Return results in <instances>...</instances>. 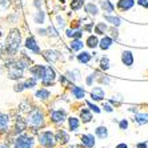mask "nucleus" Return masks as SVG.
Segmentation results:
<instances>
[{"label":"nucleus","mask_w":148,"mask_h":148,"mask_svg":"<svg viewBox=\"0 0 148 148\" xmlns=\"http://www.w3.org/2000/svg\"><path fill=\"white\" fill-rule=\"evenodd\" d=\"M20 43H21L20 31L16 29V28L11 29L7 36V41H5V52H7V55L14 56L17 52L19 47H20Z\"/></svg>","instance_id":"nucleus-1"},{"label":"nucleus","mask_w":148,"mask_h":148,"mask_svg":"<svg viewBox=\"0 0 148 148\" xmlns=\"http://www.w3.org/2000/svg\"><path fill=\"white\" fill-rule=\"evenodd\" d=\"M27 123L29 124V125H34V127H40V125H43V123H44V115H43V112H41L40 110H38V108L32 110L27 119Z\"/></svg>","instance_id":"nucleus-2"},{"label":"nucleus","mask_w":148,"mask_h":148,"mask_svg":"<svg viewBox=\"0 0 148 148\" xmlns=\"http://www.w3.org/2000/svg\"><path fill=\"white\" fill-rule=\"evenodd\" d=\"M39 143L44 148H52L56 143V138H55V135L49 131L41 132V134L39 135Z\"/></svg>","instance_id":"nucleus-3"},{"label":"nucleus","mask_w":148,"mask_h":148,"mask_svg":"<svg viewBox=\"0 0 148 148\" xmlns=\"http://www.w3.org/2000/svg\"><path fill=\"white\" fill-rule=\"evenodd\" d=\"M7 68H8V77H10V79L17 80L23 76V68L17 64V62L7 63Z\"/></svg>","instance_id":"nucleus-4"},{"label":"nucleus","mask_w":148,"mask_h":148,"mask_svg":"<svg viewBox=\"0 0 148 148\" xmlns=\"http://www.w3.org/2000/svg\"><path fill=\"white\" fill-rule=\"evenodd\" d=\"M34 145V139L27 135H20L15 141L14 148H32Z\"/></svg>","instance_id":"nucleus-5"},{"label":"nucleus","mask_w":148,"mask_h":148,"mask_svg":"<svg viewBox=\"0 0 148 148\" xmlns=\"http://www.w3.org/2000/svg\"><path fill=\"white\" fill-rule=\"evenodd\" d=\"M29 72L34 75V77H36V79H44L45 76V67L43 66H35L32 67V68H29Z\"/></svg>","instance_id":"nucleus-6"},{"label":"nucleus","mask_w":148,"mask_h":148,"mask_svg":"<svg viewBox=\"0 0 148 148\" xmlns=\"http://www.w3.org/2000/svg\"><path fill=\"white\" fill-rule=\"evenodd\" d=\"M51 119L53 123H63L66 120V112L62 110H58V111H52L51 114Z\"/></svg>","instance_id":"nucleus-7"},{"label":"nucleus","mask_w":148,"mask_h":148,"mask_svg":"<svg viewBox=\"0 0 148 148\" xmlns=\"http://www.w3.org/2000/svg\"><path fill=\"white\" fill-rule=\"evenodd\" d=\"M43 56L45 58V60H48V62H51V63L56 62V60L60 58L58 51H51V49H47V51L43 52Z\"/></svg>","instance_id":"nucleus-8"},{"label":"nucleus","mask_w":148,"mask_h":148,"mask_svg":"<svg viewBox=\"0 0 148 148\" xmlns=\"http://www.w3.org/2000/svg\"><path fill=\"white\" fill-rule=\"evenodd\" d=\"M25 47H27L29 51L35 52V53H39L40 52V48L38 47V44H36V41H35V39L32 38V36H29V38L25 40Z\"/></svg>","instance_id":"nucleus-9"},{"label":"nucleus","mask_w":148,"mask_h":148,"mask_svg":"<svg viewBox=\"0 0 148 148\" xmlns=\"http://www.w3.org/2000/svg\"><path fill=\"white\" fill-rule=\"evenodd\" d=\"M121 62H123V64H125V66L131 67L132 64H134V55H132V52L124 51L123 55H121Z\"/></svg>","instance_id":"nucleus-10"},{"label":"nucleus","mask_w":148,"mask_h":148,"mask_svg":"<svg viewBox=\"0 0 148 148\" xmlns=\"http://www.w3.org/2000/svg\"><path fill=\"white\" fill-rule=\"evenodd\" d=\"M27 128V121H24L21 117H17L16 119V123H15V132L16 134H20L23 132Z\"/></svg>","instance_id":"nucleus-11"},{"label":"nucleus","mask_w":148,"mask_h":148,"mask_svg":"<svg viewBox=\"0 0 148 148\" xmlns=\"http://www.w3.org/2000/svg\"><path fill=\"white\" fill-rule=\"evenodd\" d=\"M135 1L134 0H119V3H117V7L120 8L121 11H127L130 8L134 7Z\"/></svg>","instance_id":"nucleus-12"},{"label":"nucleus","mask_w":148,"mask_h":148,"mask_svg":"<svg viewBox=\"0 0 148 148\" xmlns=\"http://www.w3.org/2000/svg\"><path fill=\"white\" fill-rule=\"evenodd\" d=\"M82 143L86 145V147L91 148V147L95 145V139H93L92 135H83L82 136Z\"/></svg>","instance_id":"nucleus-13"},{"label":"nucleus","mask_w":148,"mask_h":148,"mask_svg":"<svg viewBox=\"0 0 148 148\" xmlns=\"http://www.w3.org/2000/svg\"><path fill=\"white\" fill-rule=\"evenodd\" d=\"M55 138H56V140H59L62 144H66V143H68V140H69L68 134H67L66 131H63V130L58 131V134H56Z\"/></svg>","instance_id":"nucleus-14"},{"label":"nucleus","mask_w":148,"mask_h":148,"mask_svg":"<svg viewBox=\"0 0 148 148\" xmlns=\"http://www.w3.org/2000/svg\"><path fill=\"white\" fill-rule=\"evenodd\" d=\"M8 124H10V116L0 112V130H1V131H5L8 127Z\"/></svg>","instance_id":"nucleus-15"},{"label":"nucleus","mask_w":148,"mask_h":148,"mask_svg":"<svg viewBox=\"0 0 148 148\" xmlns=\"http://www.w3.org/2000/svg\"><path fill=\"white\" fill-rule=\"evenodd\" d=\"M135 123L140 124V125H144V124L148 123V114H138L135 116Z\"/></svg>","instance_id":"nucleus-16"},{"label":"nucleus","mask_w":148,"mask_h":148,"mask_svg":"<svg viewBox=\"0 0 148 148\" xmlns=\"http://www.w3.org/2000/svg\"><path fill=\"white\" fill-rule=\"evenodd\" d=\"M91 96H92L93 100H101L104 97V91L100 88V87H97V88H93L92 93H91Z\"/></svg>","instance_id":"nucleus-17"},{"label":"nucleus","mask_w":148,"mask_h":148,"mask_svg":"<svg viewBox=\"0 0 148 148\" xmlns=\"http://www.w3.org/2000/svg\"><path fill=\"white\" fill-rule=\"evenodd\" d=\"M80 117H82L83 123H88V121H91V119H92V115H91V112L88 110H82Z\"/></svg>","instance_id":"nucleus-18"},{"label":"nucleus","mask_w":148,"mask_h":148,"mask_svg":"<svg viewBox=\"0 0 148 148\" xmlns=\"http://www.w3.org/2000/svg\"><path fill=\"white\" fill-rule=\"evenodd\" d=\"M72 93H73V96L76 97V99H83L84 97V90L83 88H80V87H73L72 88Z\"/></svg>","instance_id":"nucleus-19"},{"label":"nucleus","mask_w":148,"mask_h":148,"mask_svg":"<svg viewBox=\"0 0 148 148\" xmlns=\"http://www.w3.org/2000/svg\"><path fill=\"white\" fill-rule=\"evenodd\" d=\"M111 44H112V39L106 36V38L101 39V41H100V48L101 49H108L111 47Z\"/></svg>","instance_id":"nucleus-20"},{"label":"nucleus","mask_w":148,"mask_h":148,"mask_svg":"<svg viewBox=\"0 0 148 148\" xmlns=\"http://www.w3.org/2000/svg\"><path fill=\"white\" fill-rule=\"evenodd\" d=\"M96 135L99 136L100 139H106V138L108 136V131H107V128L103 127V125H101V127H97V128H96Z\"/></svg>","instance_id":"nucleus-21"},{"label":"nucleus","mask_w":148,"mask_h":148,"mask_svg":"<svg viewBox=\"0 0 148 148\" xmlns=\"http://www.w3.org/2000/svg\"><path fill=\"white\" fill-rule=\"evenodd\" d=\"M36 97H39V99H43V100L48 99V97H49V91L44 90V88H41V90H39L38 92H36Z\"/></svg>","instance_id":"nucleus-22"},{"label":"nucleus","mask_w":148,"mask_h":148,"mask_svg":"<svg viewBox=\"0 0 148 148\" xmlns=\"http://www.w3.org/2000/svg\"><path fill=\"white\" fill-rule=\"evenodd\" d=\"M71 48H72L73 51H79V49H82L83 48V41L79 40V39L72 40V43H71Z\"/></svg>","instance_id":"nucleus-23"},{"label":"nucleus","mask_w":148,"mask_h":148,"mask_svg":"<svg viewBox=\"0 0 148 148\" xmlns=\"http://www.w3.org/2000/svg\"><path fill=\"white\" fill-rule=\"evenodd\" d=\"M68 124H69L71 131H76V130L79 128V120H77L76 117H71V119L68 120Z\"/></svg>","instance_id":"nucleus-24"},{"label":"nucleus","mask_w":148,"mask_h":148,"mask_svg":"<svg viewBox=\"0 0 148 148\" xmlns=\"http://www.w3.org/2000/svg\"><path fill=\"white\" fill-rule=\"evenodd\" d=\"M86 11L88 12V14H91V15H97V12H99L97 7L95 5V4H92V3L87 4V5H86Z\"/></svg>","instance_id":"nucleus-25"},{"label":"nucleus","mask_w":148,"mask_h":148,"mask_svg":"<svg viewBox=\"0 0 148 148\" xmlns=\"http://www.w3.org/2000/svg\"><path fill=\"white\" fill-rule=\"evenodd\" d=\"M97 44H99V40H97L96 36H90V38L87 39V45L91 47V48H95Z\"/></svg>","instance_id":"nucleus-26"},{"label":"nucleus","mask_w":148,"mask_h":148,"mask_svg":"<svg viewBox=\"0 0 148 148\" xmlns=\"http://www.w3.org/2000/svg\"><path fill=\"white\" fill-rule=\"evenodd\" d=\"M77 59H79L80 63H88L91 60V55L88 52H82V53L77 56Z\"/></svg>","instance_id":"nucleus-27"},{"label":"nucleus","mask_w":148,"mask_h":148,"mask_svg":"<svg viewBox=\"0 0 148 148\" xmlns=\"http://www.w3.org/2000/svg\"><path fill=\"white\" fill-rule=\"evenodd\" d=\"M31 110H32L31 106H29L27 101H23V103H20V106H19V111L23 112V114H27V112H29Z\"/></svg>","instance_id":"nucleus-28"},{"label":"nucleus","mask_w":148,"mask_h":148,"mask_svg":"<svg viewBox=\"0 0 148 148\" xmlns=\"http://www.w3.org/2000/svg\"><path fill=\"white\" fill-rule=\"evenodd\" d=\"M106 20H107L108 23H111L112 25H115V27L120 25V19H119V17H115V16H106Z\"/></svg>","instance_id":"nucleus-29"},{"label":"nucleus","mask_w":148,"mask_h":148,"mask_svg":"<svg viewBox=\"0 0 148 148\" xmlns=\"http://www.w3.org/2000/svg\"><path fill=\"white\" fill-rule=\"evenodd\" d=\"M83 3H84V0H72V3H71V8L73 11H77L83 7Z\"/></svg>","instance_id":"nucleus-30"},{"label":"nucleus","mask_w":148,"mask_h":148,"mask_svg":"<svg viewBox=\"0 0 148 148\" xmlns=\"http://www.w3.org/2000/svg\"><path fill=\"white\" fill-rule=\"evenodd\" d=\"M107 29V25H106V23H99V24L95 27V32L99 35H103L104 31Z\"/></svg>","instance_id":"nucleus-31"},{"label":"nucleus","mask_w":148,"mask_h":148,"mask_svg":"<svg viewBox=\"0 0 148 148\" xmlns=\"http://www.w3.org/2000/svg\"><path fill=\"white\" fill-rule=\"evenodd\" d=\"M101 5H103L104 11H107V12H112V11H114V5H112L111 1H108V0H104L103 3H101Z\"/></svg>","instance_id":"nucleus-32"},{"label":"nucleus","mask_w":148,"mask_h":148,"mask_svg":"<svg viewBox=\"0 0 148 148\" xmlns=\"http://www.w3.org/2000/svg\"><path fill=\"white\" fill-rule=\"evenodd\" d=\"M36 86V77H31V79H28L27 82L24 83V87L25 88H32V87Z\"/></svg>","instance_id":"nucleus-33"},{"label":"nucleus","mask_w":148,"mask_h":148,"mask_svg":"<svg viewBox=\"0 0 148 148\" xmlns=\"http://www.w3.org/2000/svg\"><path fill=\"white\" fill-rule=\"evenodd\" d=\"M100 67H101V69H104V71L110 68V60H108V58L101 59V62H100Z\"/></svg>","instance_id":"nucleus-34"},{"label":"nucleus","mask_w":148,"mask_h":148,"mask_svg":"<svg viewBox=\"0 0 148 148\" xmlns=\"http://www.w3.org/2000/svg\"><path fill=\"white\" fill-rule=\"evenodd\" d=\"M35 20H36V23H43L44 21V12H41V11H39L38 14L35 15Z\"/></svg>","instance_id":"nucleus-35"},{"label":"nucleus","mask_w":148,"mask_h":148,"mask_svg":"<svg viewBox=\"0 0 148 148\" xmlns=\"http://www.w3.org/2000/svg\"><path fill=\"white\" fill-rule=\"evenodd\" d=\"M87 104H88V107H90V108H91V110H92V111H95V112H96V114H99V112H100L99 107H96V106H95V104L90 103V101H87Z\"/></svg>","instance_id":"nucleus-36"},{"label":"nucleus","mask_w":148,"mask_h":148,"mask_svg":"<svg viewBox=\"0 0 148 148\" xmlns=\"http://www.w3.org/2000/svg\"><path fill=\"white\" fill-rule=\"evenodd\" d=\"M119 127H120V130H127L128 121H127V120H121L120 123H119Z\"/></svg>","instance_id":"nucleus-37"},{"label":"nucleus","mask_w":148,"mask_h":148,"mask_svg":"<svg viewBox=\"0 0 148 148\" xmlns=\"http://www.w3.org/2000/svg\"><path fill=\"white\" fill-rule=\"evenodd\" d=\"M24 88H25L24 83H23V84H16V86H15V91H16V92H20V91H23Z\"/></svg>","instance_id":"nucleus-38"},{"label":"nucleus","mask_w":148,"mask_h":148,"mask_svg":"<svg viewBox=\"0 0 148 148\" xmlns=\"http://www.w3.org/2000/svg\"><path fill=\"white\" fill-rule=\"evenodd\" d=\"M138 3L140 4L141 7H145V8H148V0H138Z\"/></svg>","instance_id":"nucleus-39"},{"label":"nucleus","mask_w":148,"mask_h":148,"mask_svg":"<svg viewBox=\"0 0 148 148\" xmlns=\"http://www.w3.org/2000/svg\"><path fill=\"white\" fill-rule=\"evenodd\" d=\"M48 32H49V35H51V36H55V38L58 36V32L53 29V27H49L48 28Z\"/></svg>","instance_id":"nucleus-40"},{"label":"nucleus","mask_w":148,"mask_h":148,"mask_svg":"<svg viewBox=\"0 0 148 148\" xmlns=\"http://www.w3.org/2000/svg\"><path fill=\"white\" fill-rule=\"evenodd\" d=\"M103 108L107 111V112H112V107H111L110 104H103Z\"/></svg>","instance_id":"nucleus-41"},{"label":"nucleus","mask_w":148,"mask_h":148,"mask_svg":"<svg viewBox=\"0 0 148 148\" xmlns=\"http://www.w3.org/2000/svg\"><path fill=\"white\" fill-rule=\"evenodd\" d=\"M80 36H82V32L80 31H76V32H73L72 34V38H75V39H79Z\"/></svg>","instance_id":"nucleus-42"},{"label":"nucleus","mask_w":148,"mask_h":148,"mask_svg":"<svg viewBox=\"0 0 148 148\" xmlns=\"http://www.w3.org/2000/svg\"><path fill=\"white\" fill-rule=\"evenodd\" d=\"M0 4H3L4 7H8L10 5V0H0Z\"/></svg>","instance_id":"nucleus-43"},{"label":"nucleus","mask_w":148,"mask_h":148,"mask_svg":"<svg viewBox=\"0 0 148 148\" xmlns=\"http://www.w3.org/2000/svg\"><path fill=\"white\" fill-rule=\"evenodd\" d=\"M92 79H93V75H90L88 77H87V84H88V86L92 84Z\"/></svg>","instance_id":"nucleus-44"},{"label":"nucleus","mask_w":148,"mask_h":148,"mask_svg":"<svg viewBox=\"0 0 148 148\" xmlns=\"http://www.w3.org/2000/svg\"><path fill=\"white\" fill-rule=\"evenodd\" d=\"M138 148H147V143H139Z\"/></svg>","instance_id":"nucleus-45"},{"label":"nucleus","mask_w":148,"mask_h":148,"mask_svg":"<svg viewBox=\"0 0 148 148\" xmlns=\"http://www.w3.org/2000/svg\"><path fill=\"white\" fill-rule=\"evenodd\" d=\"M58 21H59V25H60V27H63V25H64V23H63V19L60 16H58Z\"/></svg>","instance_id":"nucleus-46"},{"label":"nucleus","mask_w":148,"mask_h":148,"mask_svg":"<svg viewBox=\"0 0 148 148\" xmlns=\"http://www.w3.org/2000/svg\"><path fill=\"white\" fill-rule=\"evenodd\" d=\"M111 32H112V36L116 39L117 38V31H116V29H111Z\"/></svg>","instance_id":"nucleus-47"},{"label":"nucleus","mask_w":148,"mask_h":148,"mask_svg":"<svg viewBox=\"0 0 148 148\" xmlns=\"http://www.w3.org/2000/svg\"><path fill=\"white\" fill-rule=\"evenodd\" d=\"M116 148H127V144H124V143H121V144L116 145Z\"/></svg>","instance_id":"nucleus-48"},{"label":"nucleus","mask_w":148,"mask_h":148,"mask_svg":"<svg viewBox=\"0 0 148 148\" xmlns=\"http://www.w3.org/2000/svg\"><path fill=\"white\" fill-rule=\"evenodd\" d=\"M72 34H73V32H72V31H69V29L67 31V36H69V38H72Z\"/></svg>","instance_id":"nucleus-49"},{"label":"nucleus","mask_w":148,"mask_h":148,"mask_svg":"<svg viewBox=\"0 0 148 148\" xmlns=\"http://www.w3.org/2000/svg\"><path fill=\"white\" fill-rule=\"evenodd\" d=\"M0 148H10L7 144H0Z\"/></svg>","instance_id":"nucleus-50"},{"label":"nucleus","mask_w":148,"mask_h":148,"mask_svg":"<svg viewBox=\"0 0 148 148\" xmlns=\"http://www.w3.org/2000/svg\"><path fill=\"white\" fill-rule=\"evenodd\" d=\"M39 32H40L41 35H45V29H39Z\"/></svg>","instance_id":"nucleus-51"},{"label":"nucleus","mask_w":148,"mask_h":148,"mask_svg":"<svg viewBox=\"0 0 148 148\" xmlns=\"http://www.w3.org/2000/svg\"><path fill=\"white\" fill-rule=\"evenodd\" d=\"M60 1H62V3H63V1H64V0H60Z\"/></svg>","instance_id":"nucleus-52"}]
</instances>
